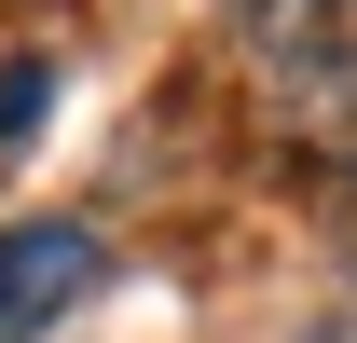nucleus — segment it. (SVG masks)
<instances>
[{"instance_id": "7ed1b4c3", "label": "nucleus", "mask_w": 357, "mask_h": 343, "mask_svg": "<svg viewBox=\"0 0 357 343\" xmlns=\"http://www.w3.org/2000/svg\"><path fill=\"white\" fill-rule=\"evenodd\" d=\"M55 124V55H0V151H28Z\"/></svg>"}, {"instance_id": "20e7f679", "label": "nucleus", "mask_w": 357, "mask_h": 343, "mask_svg": "<svg viewBox=\"0 0 357 343\" xmlns=\"http://www.w3.org/2000/svg\"><path fill=\"white\" fill-rule=\"evenodd\" d=\"M316 234H330V275L357 289V151L330 165V192H316Z\"/></svg>"}, {"instance_id": "f03ea898", "label": "nucleus", "mask_w": 357, "mask_h": 343, "mask_svg": "<svg viewBox=\"0 0 357 343\" xmlns=\"http://www.w3.org/2000/svg\"><path fill=\"white\" fill-rule=\"evenodd\" d=\"M83 289H96V234L83 220H14L0 234V343H42Z\"/></svg>"}, {"instance_id": "f257e3e1", "label": "nucleus", "mask_w": 357, "mask_h": 343, "mask_svg": "<svg viewBox=\"0 0 357 343\" xmlns=\"http://www.w3.org/2000/svg\"><path fill=\"white\" fill-rule=\"evenodd\" d=\"M248 55H261L303 124H344L357 110V42H344V0H248Z\"/></svg>"}]
</instances>
